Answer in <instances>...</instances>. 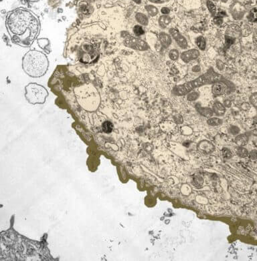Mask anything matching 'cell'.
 <instances>
[{"mask_svg":"<svg viewBox=\"0 0 257 261\" xmlns=\"http://www.w3.org/2000/svg\"><path fill=\"white\" fill-rule=\"evenodd\" d=\"M196 110H197L199 114L204 116L206 118H211L212 117L213 115L214 114V112L212 108H210L209 107H203L200 104L197 103L195 105Z\"/></svg>","mask_w":257,"mask_h":261,"instance_id":"obj_9","label":"cell"},{"mask_svg":"<svg viewBox=\"0 0 257 261\" xmlns=\"http://www.w3.org/2000/svg\"><path fill=\"white\" fill-rule=\"evenodd\" d=\"M211 90L214 97H219L233 93L236 86L233 82L224 77L212 84Z\"/></svg>","mask_w":257,"mask_h":261,"instance_id":"obj_5","label":"cell"},{"mask_svg":"<svg viewBox=\"0 0 257 261\" xmlns=\"http://www.w3.org/2000/svg\"><path fill=\"white\" fill-rule=\"evenodd\" d=\"M247 140H248V137L246 136V135L241 134L236 138L235 142L238 146H244V144L247 142Z\"/></svg>","mask_w":257,"mask_h":261,"instance_id":"obj_19","label":"cell"},{"mask_svg":"<svg viewBox=\"0 0 257 261\" xmlns=\"http://www.w3.org/2000/svg\"><path fill=\"white\" fill-rule=\"evenodd\" d=\"M169 34H170L172 39L174 40L175 43L182 50H186L188 47V42L185 37L182 35L179 31L174 27H171L169 29Z\"/></svg>","mask_w":257,"mask_h":261,"instance_id":"obj_6","label":"cell"},{"mask_svg":"<svg viewBox=\"0 0 257 261\" xmlns=\"http://www.w3.org/2000/svg\"><path fill=\"white\" fill-rule=\"evenodd\" d=\"M168 57L171 61H177L180 58V54L177 49H171L168 52Z\"/></svg>","mask_w":257,"mask_h":261,"instance_id":"obj_16","label":"cell"},{"mask_svg":"<svg viewBox=\"0 0 257 261\" xmlns=\"http://www.w3.org/2000/svg\"><path fill=\"white\" fill-rule=\"evenodd\" d=\"M222 154L223 156L226 158H230L232 157V153L229 149L224 148L222 149Z\"/></svg>","mask_w":257,"mask_h":261,"instance_id":"obj_30","label":"cell"},{"mask_svg":"<svg viewBox=\"0 0 257 261\" xmlns=\"http://www.w3.org/2000/svg\"><path fill=\"white\" fill-rule=\"evenodd\" d=\"M158 38L160 42V44L163 49H167L172 44V38L170 34L166 32H161Z\"/></svg>","mask_w":257,"mask_h":261,"instance_id":"obj_8","label":"cell"},{"mask_svg":"<svg viewBox=\"0 0 257 261\" xmlns=\"http://www.w3.org/2000/svg\"><path fill=\"white\" fill-rule=\"evenodd\" d=\"M49 68V60L44 53L30 50L22 59V68L27 75L36 78L44 76Z\"/></svg>","mask_w":257,"mask_h":261,"instance_id":"obj_2","label":"cell"},{"mask_svg":"<svg viewBox=\"0 0 257 261\" xmlns=\"http://www.w3.org/2000/svg\"><path fill=\"white\" fill-rule=\"evenodd\" d=\"M198 148L200 149V151L202 152L207 153V154L211 153L212 152H213L214 149V146L212 144L207 140L202 141V142L198 144Z\"/></svg>","mask_w":257,"mask_h":261,"instance_id":"obj_12","label":"cell"},{"mask_svg":"<svg viewBox=\"0 0 257 261\" xmlns=\"http://www.w3.org/2000/svg\"><path fill=\"white\" fill-rule=\"evenodd\" d=\"M222 77H224L220 73L216 72L213 68H210L207 72L194 80L175 86L172 89L171 93L175 96H185L188 94L196 88L206 85H212V84L222 79Z\"/></svg>","mask_w":257,"mask_h":261,"instance_id":"obj_3","label":"cell"},{"mask_svg":"<svg viewBox=\"0 0 257 261\" xmlns=\"http://www.w3.org/2000/svg\"><path fill=\"white\" fill-rule=\"evenodd\" d=\"M171 17L169 16V15H162L160 17L159 20H158L159 25L162 29H165V28L168 27V26L171 23Z\"/></svg>","mask_w":257,"mask_h":261,"instance_id":"obj_13","label":"cell"},{"mask_svg":"<svg viewBox=\"0 0 257 261\" xmlns=\"http://www.w3.org/2000/svg\"><path fill=\"white\" fill-rule=\"evenodd\" d=\"M195 44L196 45L197 48H198L200 51L206 50L207 43H206V38L204 36H200L198 37H197L195 40Z\"/></svg>","mask_w":257,"mask_h":261,"instance_id":"obj_14","label":"cell"},{"mask_svg":"<svg viewBox=\"0 0 257 261\" xmlns=\"http://www.w3.org/2000/svg\"><path fill=\"white\" fill-rule=\"evenodd\" d=\"M146 9H147V12H148V13L151 16H152V17L157 16L158 14V12H158L157 8H156L155 6H153V5L147 6Z\"/></svg>","mask_w":257,"mask_h":261,"instance_id":"obj_24","label":"cell"},{"mask_svg":"<svg viewBox=\"0 0 257 261\" xmlns=\"http://www.w3.org/2000/svg\"><path fill=\"white\" fill-rule=\"evenodd\" d=\"M240 8V7H238L237 5H234L232 7L231 13H232V16L234 19H235V20L242 19V16H243L244 13L242 12L241 9L239 10V9Z\"/></svg>","mask_w":257,"mask_h":261,"instance_id":"obj_15","label":"cell"},{"mask_svg":"<svg viewBox=\"0 0 257 261\" xmlns=\"http://www.w3.org/2000/svg\"><path fill=\"white\" fill-rule=\"evenodd\" d=\"M200 55V51L198 48H192L185 50L180 54L181 60L184 63H189L198 59Z\"/></svg>","mask_w":257,"mask_h":261,"instance_id":"obj_7","label":"cell"},{"mask_svg":"<svg viewBox=\"0 0 257 261\" xmlns=\"http://www.w3.org/2000/svg\"><path fill=\"white\" fill-rule=\"evenodd\" d=\"M250 102L251 104L255 107L257 110V93L252 94L251 96H250Z\"/></svg>","mask_w":257,"mask_h":261,"instance_id":"obj_27","label":"cell"},{"mask_svg":"<svg viewBox=\"0 0 257 261\" xmlns=\"http://www.w3.org/2000/svg\"><path fill=\"white\" fill-rule=\"evenodd\" d=\"M237 154L241 158H245L248 156V152L246 149L242 147H239L237 149Z\"/></svg>","mask_w":257,"mask_h":261,"instance_id":"obj_26","label":"cell"},{"mask_svg":"<svg viewBox=\"0 0 257 261\" xmlns=\"http://www.w3.org/2000/svg\"><path fill=\"white\" fill-rule=\"evenodd\" d=\"M6 23L13 43L20 46L30 47L40 33L38 17L26 9L18 8L10 12Z\"/></svg>","mask_w":257,"mask_h":261,"instance_id":"obj_1","label":"cell"},{"mask_svg":"<svg viewBox=\"0 0 257 261\" xmlns=\"http://www.w3.org/2000/svg\"><path fill=\"white\" fill-rule=\"evenodd\" d=\"M239 132H240V130H239V128L237 126H231L229 129V132L231 133L232 135L237 134Z\"/></svg>","mask_w":257,"mask_h":261,"instance_id":"obj_31","label":"cell"},{"mask_svg":"<svg viewBox=\"0 0 257 261\" xmlns=\"http://www.w3.org/2000/svg\"><path fill=\"white\" fill-rule=\"evenodd\" d=\"M135 17L137 22L141 24L143 26H147L149 23V20L147 17L143 13H137Z\"/></svg>","mask_w":257,"mask_h":261,"instance_id":"obj_17","label":"cell"},{"mask_svg":"<svg viewBox=\"0 0 257 261\" xmlns=\"http://www.w3.org/2000/svg\"><path fill=\"white\" fill-rule=\"evenodd\" d=\"M247 19L251 22H257V9H252L247 16Z\"/></svg>","mask_w":257,"mask_h":261,"instance_id":"obj_22","label":"cell"},{"mask_svg":"<svg viewBox=\"0 0 257 261\" xmlns=\"http://www.w3.org/2000/svg\"><path fill=\"white\" fill-rule=\"evenodd\" d=\"M212 109L214 110V114L218 116H224L226 111L225 105L220 101H215L214 102L212 105Z\"/></svg>","mask_w":257,"mask_h":261,"instance_id":"obj_10","label":"cell"},{"mask_svg":"<svg viewBox=\"0 0 257 261\" xmlns=\"http://www.w3.org/2000/svg\"><path fill=\"white\" fill-rule=\"evenodd\" d=\"M185 97H186V99H187L188 101L194 102L199 98L200 94L198 92H197V91H195L194 90H193V91H191V92H189V94L186 95Z\"/></svg>","mask_w":257,"mask_h":261,"instance_id":"obj_20","label":"cell"},{"mask_svg":"<svg viewBox=\"0 0 257 261\" xmlns=\"http://www.w3.org/2000/svg\"><path fill=\"white\" fill-rule=\"evenodd\" d=\"M207 123L211 126H218L222 124V120L217 117H211L207 120Z\"/></svg>","mask_w":257,"mask_h":261,"instance_id":"obj_18","label":"cell"},{"mask_svg":"<svg viewBox=\"0 0 257 261\" xmlns=\"http://www.w3.org/2000/svg\"><path fill=\"white\" fill-rule=\"evenodd\" d=\"M214 23L217 26H221L222 24L224 23L223 17L220 16L216 15L215 17H214Z\"/></svg>","mask_w":257,"mask_h":261,"instance_id":"obj_28","label":"cell"},{"mask_svg":"<svg viewBox=\"0 0 257 261\" xmlns=\"http://www.w3.org/2000/svg\"><path fill=\"white\" fill-rule=\"evenodd\" d=\"M206 4L207 8L208 9L210 13L212 14V16H215L216 14V7L214 5V3L210 1V0H207Z\"/></svg>","mask_w":257,"mask_h":261,"instance_id":"obj_23","label":"cell"},{"mask_svg":"<svg viewBox=\"0 0 257 261\" xmlns=\"http://www.w3.org/2000/svg\"><path fill=\"white\" fill-rule=\"evenodd\" d=\"M203 182V179L200 177V176H197V177L194 178V180H193V184L197 187H200L202 185Z\"/></svg>","mask_w":257,"mask_h":261,"instance_id":"obj_29","label":"cell"},{"mask_svg":"<svg viewBox=\"0 0 257 261\" xmlns=\"http://www.w3.org/2000/svg\"><path fill=\"white\" fill-rule=\"evenodd\" d=\"M102 128H103L104 132L107 134L111 133L112 131V129H113V125H112L111 122L106 121L102 125Z\"/></svg>","mask_w":257,"mask_h":261,"instance_id":"obj_21","label":"cell"},{"mask_svg":"<svg viewBox=\"0 0 257 261\" xmlns=\"http://www.w3.org/2000/svg\"><path fill=\"white\" fill-rule=\"evenodd\" d=\"M171 10L170 9L167 8V7H163L161 9V13L163 14V15H169V14L170 13Z\"/></svg>","mask_w":257,"mask_h":261,"instance_id":"obj_32","label":"cell"},{"mask_svg":"<svg viewBox=\"0 0 257 261\" xmlns=\"http://www.w3.org/2000/svg\"><path fill=\"white\" fill-rule=\"evenodd\" d=\"M174 120H175V121L176 123H177V124H182V123L183 122V118L180 115L175 116L174 117Z\"/></svg>","mask_w":257,"mask_h":261,"instance_id":"obj_33","label":"cell"},{"mask_svg":"<svg viewBox=\"0 0 257 261\" xmlns=\"http://www.w3.org/2000/svg\"><path fill=\"white\" fill-rule=\"evenodd\" d=\"M48 96V90L40 84L30 83L25 87V97L31 104H44Z\"/></svg>","mask_w":257,"mask_h":261,"instance_id":"obj_4","label":"cell"},{"mask_svg":"<svg viewBox=\"0 0 257 261\" xmlns=\"http://www.w3.org/2000/svg\"><path fill=\"white\" fill-rule=\"evenodd\" d=\"M224 105H225V107H227V108H230V105H231V102L230 101H229V100H226V101H224Z\"/></svg>","mask_w":257,"mask_h":261,"instance_id":"obj_34","label":"cell"},{"mask_svg":"<svg viewBox=\"0 0 257 261\" xmlns=\"http://www.w3.org/2000/svg\"><path fill=\"white\" fill-rule=\"evenodd\" d=\"M133 32H134V34L137 36H141L145 34V30H143V28L141 26L137 25L133 27Z\"/></svg>","mask_w":257,"mask_h":261,"instance_id":"obj_25","label":"cell"},{"mask_svg":"<svg viewBox=\"0 0 257 261\" xmlns=\"http://www.w3.org/2000/svg\"><path fill=\"white\" fill-rule=\"evenodd\" d=\"M38 44L40 48L46 54H50L51 52L50 42L47 38H40L37 40Z\"/></svg>","mask_w":257,"mask_h":261,"instance_id":"obj_11","label":"cell"}]
</instances>
